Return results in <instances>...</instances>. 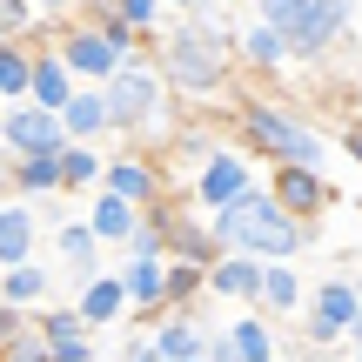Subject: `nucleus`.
I'll return each mask as SVG.
<instances>
[{"mask_svg":"<svg viewBox=\"0 0 362 362\" xmlns=\"http://www.w3.org/2000/svg\"><path fill=\"white\" fill-rule=\"evenodd\" d=\"M54 255H61V269L74 275H94L101 269V228L94 221H54Z\"/></svg>","mask_w":362,"mask_h":362,"instance_id":"obj_21","label":"nucleus"},{"mask_svg":"<svg viewBox=\"0 0 362 362\" xmlns=\"http://www.w3.org/2000/svg\"><path fill=\"white\" fill-rule=\"evenodd\" d=\"M0 296H13L27 309V302H47V269H40L34 255L27 262H7V269H0Z\"/></svg>","mask_w":362,"mask_h":362,"instance_id":"obj_29","label":"nucleus"},{"mask_svg":"<svg viewBox=\"0 0 362 362\" xmlns=\"http://www.w3.org/2000/svg\"><path fill=\"white\" fill-rule=\"evenodd\" d=\"M74 88H81V74L67 67V54L47 40V47L34 54V101H47V107H67V101H74Z\"/></svg>","mask_w":362,"mask_h":362,"instance_id":"obj_23","label":"nucleus"},{"mask_svg":"<svg viewBox=\"0 0 362 362\" xmlns=\"http://www.w3.org/2000/svg\"><path fill=\"white\" fill-rule=\"evenodd\" d=\"M194 296H208V262L168 255V309H194Z\"/></svg>","mask_w":362,"mask_h":362,"instance_id":"obj_27","label":"nucleus"},{"mask_svg":"<svg viewBox=\"0 0 362 362\" xmlns=\"http://www.w3.org/2000/svg\"><path fill=\"white\" fill-rule=\"evenodd\" d=\"M242 61L255 67V74H282L288 61H296V40H288V27H275V21H248L242 27Z\"/></svg>","mask_w":362,"mask_h":362,"instance_id":"obj_18","label":"nucleus"},{"mask_svg":"<svg viewBox=\"0 0 362 362\" xmlns=\"http://www.w3.org/2000/svg\"><path fill=\"white\" fill-rule=\"evenodd\" d=\"M61 121H67V134H74V141H101V134H115V107H107V88H101V81H81V88H74V101L61 107Z\"/></svg>","mask_w":362,"mask_h":362,"instance_id":"obj_16","label":"nucleus"},{"mask_svg":"<svg viewBox=\"0 0 362 362\" xmlns=\"http://www.w3.org/2000/svg\"><path fill=\"white\" fill-rule=\"evenodd\" d=\"M61 175H67V194H88V188H101V175H107V155H101V141H67V148H61Z\"/></svg>","mask_w":362,"mask_h":362,"instance_id":"obj_26","label":"nucleus"},{"mask_svg":"<svg viewBox=\"0 0 362 362\" xmlns=\"http://www.w3.org/2000/svg\"><path fill=\"white\" fill-rule=\"evenodd\" d=\"M208 342L215 336L194 322V309H168V322H155V356L161 362H202Z\"/></svg>","mask_w":362,"mask_h":362,"instance_id":"obj_19","label":"nucleus"},{"mask_svg":"<svg viewBox=\"0 0 362 362\" xmlns=\"http://www.w3.org/2000/svg\"><path fill=\"white\" fill-rule=\"evenodd\" d=\"M40 208L27 202V194H13V202H0V269H7V262H27L40 248Z\"/></svg>","mask_w":362,"mask_h":362,"instance_id":"obj_14","label":"nucleus"},{"mask_svg":"<svg viewBox=\"0 0 362 362\" xmlns=\"http://www.w3.org/2000/svg\"><path fill=\"white\" fill-rule=\"evenodd\" d=\"M168 7H175V13H194V7H208V0H168Z\"/></svg>","mask_w":362,"mask_h":362,"instance_id":"obj_35","label":"nucleus"},{"mask_svg":"<svg viewBox=\"0 0 362 362\" xmlns=\"http://www.w3.org/2000/svg\"><path fill=\"white\" fill-rule=\"evenodd\" d=\"M208 228H215L221 248H242V255H288L296 262L302 248H309V215H296V208L275 188H262V181L248 194H235L228 208H208Z\"/></svg>","mask_w":362,"mask_h":362,"instance_id":"obj_2","label":"nucleus"},{"mask_svg":"<svg viewBox=\"0 0 362 362\" xmlns=\"http://www.w3.org/2000/svg\"><path fill=\"white\" fill-rule=\"evenodd\" d=\"M0 94H7V101L34 94V47H21V40H0Z\"/></svg>","mask_w":362,"mask_h":362,"instance_id":"obj_28","label":"nucleus"},{"mask_svg":"<svg viewBox=\"0 0 362 362\" xmlns=\"http://www.w3.org/2000/svg\"><path fill=\"white\" fill-rule=\"evenodd\" d=\"M342 148H349V161L362 168V121H349V134H342Z\"/></svg>","mask_w":362,"mask_h":362,"instance_id":"obj_33","label":"nucleus"},{"mask_svg":"<svg viewBox=\"0 0 362 362\" xmlns=\"http://www.w3.org/2000/svg\"><path fill=\"white\" fill-rule=\"evenodd\" d=\"M0 148H7V141H0Z\"/></svg>","mask_w":362,"mask_h":362,"instance_id":"obj_36","label":"nucleus"},{"mask_svg":"<svg viewBox=\"0 0 362 362\" xmlns=\"http://www.w3.org/2000/svg\"><path fill=\"white\" fill-rule=\"evenodd\" d=\"M275 349H288V342H275V329H269V309H248V315H235V322L221 329L215 342H208V356H248V362H262V356H275Z\"/></svg>","mask_w":362,"mask_h":362,"instance_id":"obj_13","label":"nucleus"},{"mask_svg":"<svg viewBox=\"0 0 362 362\" xmlns=\"http://www.w3.org/2000/svg\"><path fill=\"white\" fill-rule=\"evenodd\" d=\"M74 309L88 315L94 329H115V322H128V282H121V269H94V275H81L74 282Z\"/></svg>","mask_w":362,"mask_h":362,"instance_id":"obj_10","label":"nucleus"},{"mask_svg":"<svg viewBox=\"0 0 362 362\" xmlns=\"http://www.w3.org/2000/svg\"><path fill=\"white\" fill-rule=\"evenodd\" d=\"M255 188V168H248V155H235V148H215V155L194 168V208H228L235 194Z\"/></svg>","mask_w":362,"mask_h":362,"instance_id":"obj_8","label":"nucleus"},{"mask_svg":"<svg viewBox=\"0 0 362 362\" xmlns=\"http://www.w3.org/2000/svg\"><path fill=\"white\" fill-rule=\"evenodd\" d=\"M262 275H269V255H242V248H221V262L208 269V296L255 309V302H262Z\"/></svg>","mask_w":362,"mask_h":362,"instance_id":"obj_9","label":"nucleus"},{"mask_svg":"<svg viewBox=\"0 0 362 362\" xmlns=\"http://www.w3.org/2000/svg\"><path fill=\"white\" fill-rule=\"evenodd\" d=\"M255 309H269V315L302 309V269H288V255H269V275H262V302Z\"/></svg>","mask_w":362,"mask_h":362,"instance_id":"obj_25","label":"nucleus"},{"mask_svg":"<svg viewBox=\"0 0 362 362\" xmlns=\"http://www.w3.org/2000/svg\"><path fill=\"white\" fill-rule=\"evenodd\" d=\"M161 7H168V0H121V13H128L141 34H155V27H161Z\"/></svg>","mask_w":362,"mask_h":362,"instance_id":"obj_32","label":"nucleus"},{"mask_svg":"<svg viewBox=\"0 0 362 362\" xmlns=\"http://www.w3.org/2000/svg\"><path fill=\"white\" fill-rule=\"evenodd\" d=\"M356 21V0H309V13H302V27L288 40H296V61H322L329 40H342V27Z\"/></svg>","mask_w":362,"mask_h":362,"instance_id":"obj_11","label":"nucleus"},{"mask_svg":"<svg viewBox=\"0 0 362 362\" xmlns=\"http://www.w3.org/2000/svg\"><path fill=\"white\" fill-rule=\"evenodd\" d=\"M107 188H121V194H128V202H161V168H155V161H141V155H107Z\"/></svg>","mask_w":362,"mask_h":362,"instance_id":"obj_24","label":"nucleus"},{"mask_svg":"<svg viewBox=\"0 0 362 362\" xmlns=\"http://www.w3.org/2000/svg\"><path fill=\"white\" fill-rule=\"evenodd\" d=\"M269 188L282 194V202L296 208V215H322V208L336 202V188H329V175L315 168V161H275Z\"/></svg>","mask_w":362,"mask_h":362,"instance_id":"obj_12","label":"nucleus"},{"mask_svg":"<svg viewBox=\"0 0 362 362\" xmlns=\"http://www.w3.org/2000/svg\"><path fill=\"white\" fill-rule=\"evenodd\" d=\"M34 322H40V336H47V349L61 362H88L94 356V322L81 309H40Z\"/></svg>","mask_w":362,"mask_h":362,"instance_id":"obj_15","label":"nucleus"},{"mask_svg":"<svg viewBox=\"0 0 362 362\" xmlns=\"http://www.w3.org/2000/svg\"><path fill=\"white\" fill-rule=\"evenodd\" d=\"M141 215H148V208H141V202H128L121 188H107V181L94 188V202H88V221L101 228V242H121V248H128V235L141 228Z\"/></svg>","mask_w":362,"mask_h":362,"instance_id":"obj_20","label":"nucleus"},{"mask_svg":"<svg viewBox=\"0 0 362 362\" xmlns=\"http://www.w3.org/2000/svg\"><path fill=\"white\" fill-rule=\"evenodd\" d=\"M155 61H161V74H168L175 94H221L228 74H235V61H242V34H228L208 7H194L161 34Z\"/></svg>","mask_w":362,"mask_h":362,"instance_id":"obj_1","label":"nucleus"},{"mask_svg":"<svg viewBox=\"0 0 362 362\" xmlns=\"http://www.w3.org/2000/svg\"><path fill=\"white\" fill-rule=\"evenodd\" d=\"M255 13H262V21H275V27H288V34H296V27H302V13H309V0H255Z\"/></svg>","mask_w":362,"mask_h":362,"instance_id":"obj_31","label":"nucleus"},{"mask_svg":"<svg viewBox=\"0 0 362 362\" xmlns=\"http://www.w3.org/2000/svg\"><path fill=\"white\" fill-rule=\"evenodd\" d=\"M40 21H47V13H40L34 0H0V40H21V34H34Z\"/></svg>","mask_w":362,"mask_h":362,"instance_id":"obj_30","label":"nucleus"},{"mask_svg":"<svg viewBox=\"0 0 362 362\" xmlns=\"http://www.w3.org/2000/svg\"><path fill=\"white\" fill-rule=\"evenodd\" d=\"M121 282H128V302L141 315L168 309V255H128L121 262Z\"/></svg>","mask_w":362,"mask_h":362,"instance_id":"obj_17","label":"nucleus"},{"mask_svg":"<svg viewBox=\"0 0 362 362\" xmlns=\"http://www.w3.org/2000/svg\"><path fill=\"white\" fill-rule=\"evenodd\" d=\"M40 13H47V21H61V13H74V0H34Z\"/></svg>","mask_w":362,"mask_h":362,"instance_id":"obj_34","label":"nucleus"},{"mask_svg":"<svg viewBox=\"0 0 362 362\" xmlns=\"http://www.w3.org/2000/svg\"><path fill=\"white\" fill-rule=\"evenodd\" d=\"M101 88H107V107H115V134L121 141H141V134L168 128V94L175 88H168V74H161V61L128 54Z\"/></svg>","mask_w":362,"mask_h":362,"instance_id":"obj_4","label":"nucleus"},{"mask_svg":"<svg viewBox=\"0 0 362 362\" xmlns=\"http://www.w3.org/2000/svg\"><path fill=\"white\" fill-rule=\"evenodd\" d=\"M54 47H61V54H67V67H74V74H81V81H107V74H115V67H121V61H128V54H121V47H115V40H107V34H101V27H94V21H88V13H81V21H67V27H61V34H54Z\"/></svg>","mask_w":362,"mask_h":362,"instance_id":"obj_7","label":"nucleus"},{"mask_svg":"<svg viewBox=\"0 0 362 362\" xmlns=\"http://www.w3.org/2000/svg\"><path fill=\"white\" fill-rule=\"evenodd\" d=\"M235 134H242V148L255 161H315V168L329 161V141L302 115H288L282 101H269V94L235 101Z\"/></svg>","mask_w":362,"mask_h":362,"instance_id":"obj_3","label":"nucleus"},{"mask_svg":"<svg viewBox=\"0 0 362 362\" xmlns=\"http://www.w3.org/2000/svg\"><path fill=\"white\" fill-rule=\"evenodd\" d=\"M13 188H21V194H27L34 208H47L54 194H67L61 155H13Z\"/></svg>","mask_w":362,"mask_h":362,"instance_id":"obj_22","label":"nucleus"},{"mask_svg":"<svg viewBox=\"0 0 362 362\" xmlns=\"http://www.w3.org/2000/svg\"><path fill=\"white\" fill-rule=\"evenodd\" d=\"M0 141H7V155H61L74 134H67L61 107L21 94V101H7V115H0Z\"/></svg>","mask_w":362,"mask_h":362,"instance_id":"obj_6","label":"nucleus"},{"mask_svg":"<svg viewBox=\"0 0 362 362\" xmlns=\"http://www.w3.org/2000/svg\"><path fill=\"white\" fill-rule=\"evenodd\" d=\"M356 329H362V282L329 275V282L309 296V329H302V342H309V349H336V342H349Z\"/></svg>","mask_w":362,"mask_h":362,"instance_id":"obj_5","label":"nucleus"}]
</instances>
